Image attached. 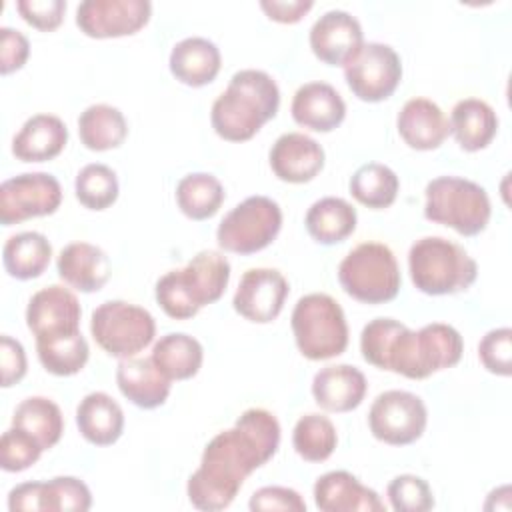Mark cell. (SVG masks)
<instances>
[{
    "label": "cell",
    "mask_w": 512,
    "mask_h": 512,
    "mask_svg": "<svg viewBox=\"0 0 512 512\" xmlns=\"http://www.w3.org/2000/svg\"><path fill=\"white\" fill-rule=\"evenodd\" d=\"M314 6L312 0H262L260 8L266 16L280 24H296L310 12Z\"/></svg>",
    "instance_id": "47"
},
{
    "label": "cell",
    "mask_w": 512,
    "mask_h": 512,
    "mask_svg": "<svg viewBox=\"0 0 512 512\" xmlns=\"http://www.w3.org/2000/svg\"><path fill=\"white\" fill-rule=\"evenodd\" d=\"M74 192L78 202L88 210H106L118 200L120 184L116 172L100 162L86 164L74 180Z\"/></svg>",
    "instance_id": "38"
},
{
    "label": "cell",
    "mask_w": 512,
    "mask_h": 512,
    "mask_svg": "<svg viewBox=\"0 0 512 512\" xmlns=\"http://www.w3.org/2000/svg\"><path fill=\"white\" fill-rule=\"evenodd\" d=\"M58 276L74 290L90 294L104 288L110 278L106 252L90 242H72L56 258Z\"/></svg>",
    "instance_id": "23"
},
{
    "label": "cell",
    "mask_w": 512,
    "mask_h": 512,
    "mask_svg": "<svg viewBox=\"0 0 512 512\" xmlns=\"http://www.w3.org/2000/svg\"><path fill=\"white\" fill-rule=\"evenodd\" d=\"M90 506V488L80 478L56 476L40 486V512H86Z\"/></svg>",
    "instance_id": "39"
},
{
    "label": "cell",
    "mask_w": 512,
    "mask_h": 512,
    "mask_svg": "<svg viewBox=\"0 0 512 512\" xmlns=\"http://www.w3.org/2000/svg\"><path fill=\"white\" fill-rule=\"evenodd\" d=\"M310 48L328 66H344L362 48L364 32L356 16L346 10L324 12L310 28Z\"/></svg>",
    "instance_id": "17"
},
{
    "label": "cell",
    "mask_w": 512,
    "mask_h": 512,
    "mask_svg": "<svg viewBox=\"0 0 512 512\" xmlns=\"http://www.w3.org/2000/svg\"><path fill=\"white\" fill-rule=\"evenodd\" d=\"M362 358L410 380H424L460 362L464 340L460 332L444 322H430L410 330L394 318H374L360 334Z\"/></svg>",
    "instance_id": "2"
},
{
    "label": "cell",
    "mask_w": 512,
    "mask_h": 512,
    "mask_svg": "<svg viewBox=\"0 0 512 512\" xmlns=\"http://www.w3.org/2000/svg\"><path fill=\"white\" fill-rule=\"evenodd\" d=\"M482 366L496 376L512 374V330L508 326L486 332L478 344Z\"/></svg>",
    "instance_id": "42"
},
{
    "label": "cell",
    "mask_w": 512,
    "mask_h": 512,
    "mask_svg": "<svg viewBox=\"0 0 512 512\" xmlns=\"http://www.w3.org/2000/svg\"><path fill=\"white\" fill-rule=\"evenodd\" d=\"M290 112L298 126L314 132H332L346 118V102L332 84L306 82L294 92Z\"/></svg>",
    "instance_id": "20"
},
{
    "label": "cell",
    "mask_w": 512,
    "mask_h": 512,
    "mask_svg": "<svg viewBox=\"0 0 512 512\" xmlns=\"http://www.w3.org/2000/svg\"><path fill=\"white\" fill-rule=\"evenodd\" d=\"M150 16L148 0H84L76 8V26L96 40L120 38L140 32Z\"/></svg>",
    "instance_id": "14"
},
{
    "label": "cell",
    "mask_w": 512,
    "mask_h": 512,
    "mask_svg": "<svg viewBox=\"0 0 512 512\" xmlns=\"http://www.w3.org/2000/svg\"><path fill=\"white\" fill-rule=\"evenodd\" d=\"M52 258V244L40 232L26 230L10 236L2 248V264L8 276L32 280L44 274Z\"/></svg>",
    "instance_id": "30"
},
{
    "label": "cell",
    "mask_w": 512,
    "mask_h": 512,
    "mask_svg": "<svg viewBox=\"0 0 512 512\" xmlns=\"http://www.w3.org/2000/svg\"><path fill=\"white\" fill-rule=\"evenodd\" d=\"M338 444L336 426L324 414H304L292 430V446L306 462H324L332 456Z\"/></svg>",
    "instance_id": "37"
},
{
    "label": "cell",
    "mask_w": 512,
    "mask_h": 512,
    "mask_svg": "<svg viewBox=\"0 0 512 512\" xmlns=\"http://www.w3.org/2000/svg\"><path fill=\"white\" fill-rule=\"evenodd\" d=\"M80 316L76 294L60 284L38 290L26 306V326L36 340L80 332Z\"/></svg>",
    "instance_id": "16"
},
{
    "label": "cell",
    "mask_w": 512,
    "mask_h": 512,
    "mask_svg": "<svg viewBox=\"0 0 512 512\" xmlns=\"http://www.w3.org/2000/svg\"><path fill=\"white\" fill-rule=\"evenodd\" d=\"M356 222V208L338 196H324L316 200L304 218L310 238L324 246L344 242L356 230Z\"/></svg>",
    "instance_id": "29"
},
{
    "label": "cell",
    "mask_w": 512,
    "mask_h": 512,
    "mask_svg": "<svg viewBox=\"0 0 512 512\" xmlns=\"http://www.w3.org/2000/svg\"><path fill=\"white\" fill-rule=\"evenodd\" d=\"M80 436L94 446H110L124 432V412L106 392L86 394L76 408Z\"/></svg>",
    "instance_id": "27"
},
{
    "label": "cell",
    "mask_w": 512,
    "mask_h": 512,
    "mask_svg": "<svg viewBox=\"0 0 512 512\" xmlns=\"http://www.w3.org/2000/svg\"><path fill=\"white\" fill-rule=\"evenodd\" d=\"M90 334L108 356L132 358L154 340L156 320L142 306L108 300L92 312Z\"/></svg>",
    "instance_id": "9"
},
{
    "label": "cell",
    "mask_w": 512,
    "mask_h": 512,
    "mask_svg": "<svg viewBox=\"0 0 512 512\" xmlns=\"http://www.w3.org/2000/svg\"><path fill=\"white\" fill-rule=\"evenodd\" d=\"M424 196V218L448 226L460 236H478L490 222L488 192L474 180L438 176L426 184Z\"/></svg>",
    "instance_id": "6"
},
{
    "label": "cell",
    "mask_w": 512,
    "mask_h": 512,
    "mask_svg": "<svg viewBox=\"0 0 512 512\" xmlns=\"http://www.w3.org/2000/svg\"><path fill=\"white\" fill-rule=\"evenodd\" d=\"M408 270L416 290L428 296H446L468 290L476 276V260L456 242L442 236H424L410 246Z\"/></svg>",
    "instance_id": "5"
},
{
    "label": "cell",
    "mask_w": 512,
    "mask_h": 512,
    "mask_svg": "<svg viewBox=\"0 0 512 512\" xmlns=\"http://www.w3.org/2000/svg\"><path fill=\"white\" fill-rule=\"evenodd\" d=\"M428 424V410L420 396L408 390L378 394L368 412V426L376 440L390 446L416 442Z\"/></svg>",
    "instance_id": "11"
},
{
    "label": "cell",
    "mask_w": 512,
    "mask_h": 512,
    "mask_svg": "<svg viewBox=\"0 0 512 512\" xmlns=\"http://www.w3.org/2000/svg\"><path fill=\"white\" fill-rule=\"evenodd\" d=\"M288 292V280L280 270L250 268L238 282L232 306L242 318L254 324H268L282 312Z\"/></svg>",
    "instance_id": "15"
},
{
    "label": "cell",
    "mask_w": 512,
    "mask_h": 512,
    "mask_svg": "<svg viewBox=\"0 0 512 512\" xmlns=\"http://www.w3.org/2000/svg\"><path fill=\"white\" fill-rule=\"evenodd\" d=\"M350 194L362 206L372 210H384L394 204L400 188L396 172L380 162L362 164L348 182Z\"/></svg>",
    "instance_id": "35"
},
{
    "label": "cell",
    "mask_w": 512,
    "mask_h": 512,
    "mask_svg": "<svg viewBox=\"0 0 512 512\" xmlns=\"http://www.w3.org/2000/svg\"><path fill=\"white\" fill-rule=\"evenodd\" d=\"M386 496L396 512H428L434 508V494L430 484L416 474L396 476L388 484Z\"/></svg>",
    "instance_id": "40"
},
{
    "label": "cell",
    "mask_w": 512,
    "mask_h": 512,
    "mask_svg": "<svg viewBox=\"0 0 512 512\" xmlns=\"http://www.w3.org/2000/svg\"><path fill=\"white\" fill-rule=\"evenodd\" d=\"M30 56L28 38L10 26L0 28V72L12 74L20 70Z\"/></svg>",
    "instance_id": "45"
},
{
    "label": "cell",
    "mask_w": 512,
    "mask_h": 512,
    "mask_svg": "<svg viewBox=\"0 0 512 512\" xmlns=\"http://www.w3.org/2000/svg\"><path fill=\"white\" fill-rule=\"evenodd\" d=\"M268 160L276 178L290 184H304L320 174L326 154L312 136L286 132L272 144Z\"/></svg>",
    "instance_id": "18"
},
{
    "label": "cell",
    "mask_w": 512,
    "mask_h": 512,
    "mask_svg": "<svg viewBox=\"0 0 512 512\" xmlns=\"http://www.w3.org/2000/svg\"><path fill=\"white\" fill-rule=\"evenodd\" d=\"M450 132L466 152L484 150L498 132L494 108L480 98H464L454 104L450 114Z\"/></svg>",
    "instance_id": "28"
},
{
    "label": "cell",
    "mask_w": 512,
    "mask_h": 512,
    "mask_svg": "<svg viewBox=\"0 0 512 512\" xmlns=\"http://www.w3.org/2000/svg\"><path fill=\"white\" fill-rule=\"evenodd\" d=\"M38 360L46 372L54 376H74L78 374L90 356V348L82 332L38 338L36 340Z\"/></svg>",
    "instance_id": "36"
},
{
    "label": "cell",
    "mask_w": 512,
    "mask_h": 512,
    "mask_svg": "<svg viewBox=\"0 0 512 512\" xmlns=\"http://www.w3.org/2000/svg\"><path fill=\"white\" fill-rule=\"evenodd\" d=\"M294 342L308 360H330L348 346V324L342 306L328 294L302 296L290 318Z\"/></svg>",
    "instance_id": "7"
},
{
    "label": "cell",
    "mask_w": 512,
    "mask_h": 512,
    "mask_svg": "<svg viewBox=\"0 0 512 512\" xmlns=\"http://www.w3.org/2000/svg\"><path fill=\"white\" fill-rule=\"evenodd\" d=\"M12 426L28 432L42 450L56 446L64 432V416L56 402L44 396L24 398L12 416Z\"/></svg>",
    "instance_id": "33"
},
{
    "label": "cell",
    "mask_w": 512,
    "mask_h": 512,
    "mask_svg": "<svg viewBox=\"0 0 512 512\" xmlns=\"http://www.w3.org/2000/svg\"><path fill=\"white\" fill-rule=\"evenodd\" d=\"M62 204V186L48 172H24L0 184L2 226L20 224L30 218L50 216Z\"/></svg>",
    "instance_id": "13"
},
{
    "label": "cell",
    "mask_w": 512,
    "mask_h": 512,
    "mask_svg": "<svg viewBox=\"0 0 512 512\" xmlns=\"http://www.w3.org/2000/svg\"><path fill=\"white\" fill-rule=\"evenodd\" d=\"M314 504L322 512H382L386 504L380 496L360 484V480L346 470H332L322 474L314 484Z\"/></svg>",
    "instance_id": "19"
},
{
    "label": "cell",
    "mask_w": 512,
    "mask_h": 512,
    "mask_svg": "<svg viewBox=\"0 0 512 512\" xmlns=\"http://www.w3.org/2000/svg\"><path fill=\"white\" fill-rule=\"evenodd\" d=\"M230 282V262L216 250L198 252L184 268L158 278L154 296L166 316L188 320L200 308L216 302Z\"/></svg>",
    "instance_id": "4"
},
{
    "label": "cell",
    "mask_w": 512,
    "mask_h": 512,
    "mask_svg": "<svg viewBox=\"0 0 512 512\" xmlns=\"http://www.w3.org/2000/svg\"><path fill=\"white\" fill-rule=\"evenodd\" d=\"M40 486L42 482H22L8 494L10 512H40Z\"/></svg>",
    "instance_id": "48"
},
{
    "label": "cell",
    "mask_w": 512,
    "mask_h": 512,
    "mask_svg": "<svg viewBox=\"0 0 512 512\" xmlns=\"http://www.w3.org/2000/svg\"><path fill=\"white\" fill-rule=\"evenodd\" d=\"M0 368H2V386L4 388L18 384L26 376V370H28L24 346L8 334H2V338H0Z\"/></svg>",
    "instance_id": "46"
},
{
    "label": "cell",
    "mask_w": 512,
    "mask_h": 512,
    "mask_svg": "<svg viewBox=\"0 0 512 512\" xmlns=\"http://www.w3.org/2000/svg\"><path fill=\"white\" fill-rule=\"evenodd\" d=\"M280 446V424L264 408H248L232 428L218 432L204 448L200 466L186 484L194 508L216 512L232 504L244 480L264 466Z\"/></svg>",
    "instance_id": "1"
},
{
    "label": "cell",
    "mask_w": 512,
    "mask_h": 512,
    "mask_svg": "<svg viewBox=\"0 0 512 512\" xmlns=\"http://www.w3.org/2000/svg\"><path fill=\"white\" fill-rule=\"evenodd\" d=\"M68 144V128L54 114H34L12 138V154L22 162H48Z\"/></svg>",
    "instance_id": "26"
},
{
    "label": "cell",
    "mask_w": 512,
    "mask_h": 512,
    "mask_svg": "<svg viewBox=\"0 0 512 512\" xmlns=\"http://www.w3.org/2000/svg\"><path fill=\"white\" fill-rule=\"evenodd\" d=\"M226 198L222 182L208 172H192L176 184V204L190 220L212 218Z\"/></svg>",
    "instance_id": "34"
},
{
    "label": "cell",
    "mask_w": 512,
    "mask_h": 512,
    "mask_svg": "<svg viewBox=\"0 0 512 512\" xmlns=\"http://www.w3.org/2000/svg\"><path fill=\"white\" fill-rule=\"evenodd\" d=\"M78 136L88 150L106 152L124 144L128 122L116 106L92 104L78 116Z\"/></svg>",
    "instance_id": "32"
},
{
    "label": "cell",
    "mask_w": 512,
    "mask_h": 512,
    "mask_svg": "<svg viewBox=\"0 0 512 512\" xmlns=\"http://www.w3.org/2000/svg\"><path fill=\"white\" fill-rule=\"evenodd\" d=\"M282 228V208L268 196H248L218 224L216 242L222 250L240 256L256 254L270 246Z\"/></svg>",
    "instance_id": "10"
},
{
    "label": "cell",
    "mask_w": 512,
    "mask_h": 512,
    "mask_svg": "<svg viewBox=\"0 0 512 512\" xmlns=\"http://www.w3.org/2000/svg\"><path fill=\"white\" fill-rule=\"evenodd\" d=\"M252 512H270V510H284V512H306L304 498L286 486H264L258 488L248 502Z\"/></svg>",
    "instance_id": "44"
},
{
    "label": "cell",
    "mask_w": 512,
    "mask_h": 512,
    "mask_svg": "<svg viewBox=\"0 0 512 512\" xmlns=\"http://www.w3.org/2000/svg\"><path fill=\"white\" fill-rule=\"evenodd\" d=\"M16 10L24 22L40 32L56 30L66 14L64 0H18Z\"/></svg>",
    "instance_id": "43"
},
{
    "label": "cell",
    "mask_w": 512,
    "mask_h": 512,
    "mask_svg": "<svg viewBox=\"0 0 512 512\" xmlns=\"http://www.w3.org/2000/svg\"><path fill=\"white\" fill-rule=\"evenodd\" d=\"M42 446L24 430L10 426L0 438V466L4 472H22L38 462Z\"/></svg>",
    "instance_id": "41"
},
{
    "label": "cell",
    "mask_w": 512,
    "mask_h": 512,
    "mask_svg": "<svg viewBox=\"0 0 512 512\" xmlns=\"http://www.w3.org/2000/svg\"><path fill=\"white\" fill-rule=\"evenodd\" d=\"M280 90L276 80L256 68L232 74L226 90L214 100L210 124L228 142H246L278 114Z\"/></svg>",
    "instance_id": "3"
},
{
    "label": "cell",
    "mask_w": 512,
    "mask_h": 512,
    "mask_svg": "<svg viewBox=\"0 0 512 512\" xmlns=\"http://www.w3.org/2000/svg\"><path fill=\"white\" fill-rule=\"evenodd\" d=\"M342 290L364 304H384L398 296L402 276L394 252L382 242H362L338 266Z\"/></svg>",
    "instance_id": "8"
},
{
    "label": "cell",
    "mask_w": 512,
    "mask_h": 512,
    "mask_svg": "<svg viewBox=\"0 0 512 512\" xmlns=\"http://www.w3.org/2000/svg\"><path fill=\"white\" fill-rule=\"evenodd\" d=\"M172 380L166 378L152 358H122L116 366V384L124 398L142 410L162 406L170 396Z\"/></svg>",
    "instance_id": "24"
},
{
    "label": "cell",
    "mask_w": 512,
    "mask_h": 512,
    "mask_svg": "<svg viewBox=\"0 0 512 512\" xmlns=\"http://www.w3.org/2000/svg\"><path fill=\"white\" fill-rule=\"evenodd\" d=\"M152 362L170 380H188L198 374L204 360L202 344L184 332L160 336L152 348Z\"/></svg>",
    "instance_id": "31"
},
{
    "label": "cell",
    "mask_w": 512,
    "mask_h": 512,
    "mask_svg": "<svg viewBox=\"0 0 512 512\" xmlns=\"http://www.w3.org/2000/svg\"><path fill=\"white\" fill-rule=\"evenodd\" d=\"M396 128L412 150H436L450 136V124L442 108L428 98H410L398 112Z\"/></svg>",
    "instance_id": "22"
},
{
    "label": "cell",
    "mask_w": 512,
    "mask_h": 512,
    "mask_svg": "<svg viewBox=\"0 0 512 512\" xmlns=\"http://www.w3.org/2000/svg\"><path fill=\"white\" fill-rule=\"evenodd\" d=\"M168 66L178 82L200 88L218 76L222 56L212 40L204 36H188L172 46Z\"/></svg>",
    "instance_id": "25"
},
{
    "label": "cell",
    "mask_w": 512,
    "mask_h": 512,
    "mask_svg": "<svg viewBox=\"0 0 512 512\" xmlns=\"http://www.w3.org/2000/svg\"><path fill=\"white\" fill-rule=\"evenodd\" d=\"M344 78L358 100L382 102L396 92L402 80V60L388 44L364 42L344 64Z\"/></svg>",
    "instance_id": "12"
},
{
    "label": "cell",
    "mask_w": 512,
    "mask_h": 512,
    "mask_svg": "<svg viewBox=\"0 0 512 512\" xmlns=\"http://www.w3.org/2000/svg\"><path fill=\"white\" fill-rule=\"evenodd\" d=\"M368 390L366 376L350 364H332L320 368L312 378L314 402L326 412L356 410Z\"/></svg>",
    "instance_id": "21"
}]
</instances>
